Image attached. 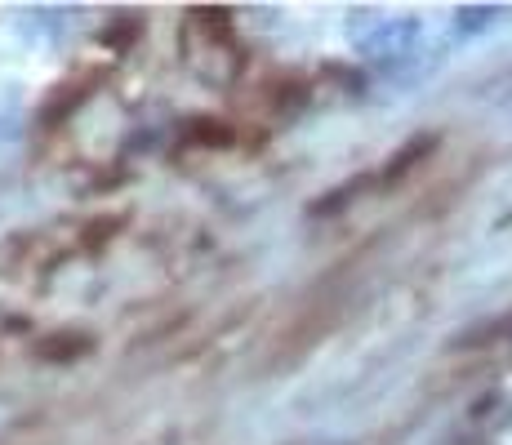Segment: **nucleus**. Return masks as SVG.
Here are the masks:
<instances>
[{
    "instance_id": "4",
    "label": "nucleus",
    "mask_w": 512,
    "mask_h": 445,
    "mask_svg": "<svg viewBox=\"0 0 512 445\" xmlns=\"http://www.w3.org/2000/svg\"><path fill=\"white\" fill-rule=\"evenodd\" d=\"M437 143H441L437 134H423V138H415V143H406L397 156H392L388 165H383L379 174H374V187H401L410 174L423 170V165L432 161V152H437Z\"/></svg>"
},
{
    "instance_id": "1",
    "label": "nucleus",
    "mask_w": 512,
    "mask_h": 445,
    "mask_svg": "<svg viewBox=\"0 0 512 445\" xmlns=\"http://www.w3.org/2000/svg\"><path fill=\"white\" fill-rule=\"evenodd\" d=\"M357 267H361V259L339 263L334 272L321 276L308 294L294 299V308L281 316V325L268 339V365L272 370L294 365L299 356H308L334 325L343 321V312H348V303H352V285H357Z\"/></svg>"
},
{
    "instance_id": "3",
    "label": "nucleus",
    "mask_w": 512,
    "mask_h": 445,
    "mask_svg": "<svg viewBox=\"0 0 512 445\" xmlns=\"http://www.w3.org/2000/svg\"><path fill=\"white\" fill-rule=\"evenodd\" d=\"M361 49H366L374 63H383V67L401 63V58H410L419 49V27L415 23H383Z\"/></svg>"
},
{
    "instance_id": "2",
    "label": "nucleus",
    "mask_w": 512,
    "mask_h": 445,
    "mask_svg": "<svg viewBox=\"0 0 512 445\" xmlns=\"http://www.w3.org/2000/svg\"><path fill=\"white\" fill-rule=\"evenodd\" d=\"M187 36L201 41L205 54L192 58V67L214 85H232L236 72H241L245 54L241 41H236V27L228 9H192V23H187Z\"/></svg>"
},
{
    "instance_id": "5",
    "label": "nucleus",
    "mask_w": 512,
    "mask_h": 445,
    "mask_svg": "<svg viewBox=\"0 0 512 445\" xmlns=\"http://www.w3.org/2000/svg\"><path fill=\"white\" fill-rule=\"evenodd\" d=\"M196 138V143H205V147H228L236 143V130L232 125H223V121H192V130H187Z\"/></svg>"
}]
</instances>
